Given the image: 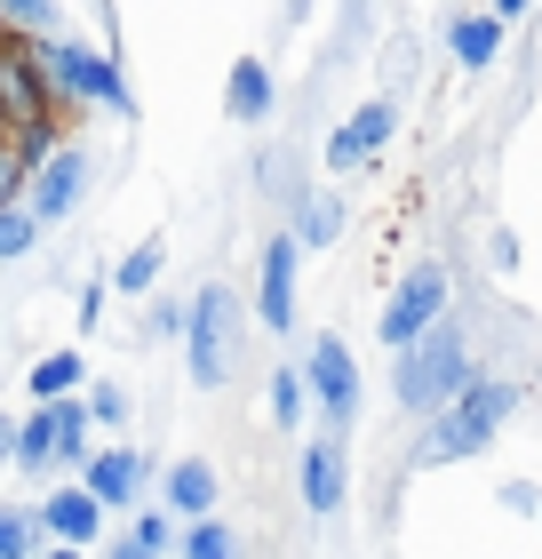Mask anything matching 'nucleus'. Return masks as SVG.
<instances>
[{
  "instance_id": "obj_2",
  "label": "nucleus",
  "mask_w": 542,
  "mask_h": 559,
  "mask_svg": "<svg viewBox=\"0 0 542 559\" xmlns=\"http://www.w3.org/2000/svg\"><path fill=\"white\" fill-rule=\"evenodd\" d=\"M510 408H519V392H510V384H479V376H471V384H462V400H447V424H438L415 455H423V464H455V455H479V448L503 431V416H510Z\"/></svg>"
},
{
  "instance_id": "obj_23",
  "label": "nucleus",
  "mask_w": 542,
  "mask_h": 559,
  "mask_svg": "<svg viewBox=\"0 0 542 559\" xmlns=\"http://www.w3.org/2000/svg\"><path fill=\"white\" fill-rule=\"evenodd\" d=\"M272 424H303V376L296 368L272 376Z\"/></svg>"
},
{
  "instance_id": "obj_33",
  "label": "nucleus",
  "mask_w": 542,
  "mask_h": 559,
  "mask_svg": "<svg viewBox=\"0 0 542 559\" xmlns=\"http://www.w3.org/2000/svg\"><path fill=\"white\" fill-rule=\"evenodd\" d=\"M0 136H9V105H0Z\"/></svg>"
},
{
  "instance_id": "obj_11",
  "label": "nucleus",
  "mask_w": 542,
  "mask_h": 559,
  "mask_svg": "<svg viewBox=\"0 0 542 559\" xmlns=\"http://www.w3.org/2000/svg\"><path fill=\"white\" fill-rule=\"evenodd\" d=\"M96 520H105V496H96V488H57L48 512H40V527L57 544H96Z\"/></svg>"
},
{
  "instance_id": "obj_30",
  "label": "nucleus",
  "mask_w": 542,
  "mask_h": 559,
  "mask_svg": "<svg viewBox=\"0 0 542 559\" xmlns=\"http://www.w3.org/2000/svg\"><path fill=\"white\" fill-rule=\"evenodd\" d=\"M16 440H24V431H16L9 416H0V455H16Z\"/></svg>"
},
{
  "instance_id": "obj_1",
  "label": "nucleus",
  "mask_w": 542,
  "mask_h": 559,
  "mask_svg": "<svg viewBox=\"0 0 542 559\" xmlns=\"http://www.w3.org/2000/svg\"><path fill=\"white\" fill-rule=\"evenodd\" d=\"M462 384H471V352H462V336L447 320H431L415 344H399V400L407 408H447V400H462Z\"/></svg>"
},
{
  "instance_id": "obj_31",
  "label": "nucleus",
  "mask_w": 542,
  "mask_h": 559,
  "mask_svg": "<svg viewBox=\"0 0 542 559\" xmlns=\"http://www.w3.org/2000/svg\"><path fill=\"white\" fill-rule=\"evenodd\" d=\"M519 9H527V0H495V16H519Z\"/></svg>"
},
{
  "instance_id": "obj_15",
  "label": "nucleus",
  "mask_w": 542,
  "mask_h": 559,
  "mask_svg": "<svg viewBox=\"0 0 542 559\" xmlns=\"http://www.w3.org/2000/svg\"><path fill=\"white\" fill-rule=\"evenodd\" d=\"M224 105H231V120H264L272 112V72L255 57H240V64H231V81H224Z\"/></svg>"
},
{
  "instance_id": "obj_5",
  "label": "nucleus",
  "mask_w": 542,
  "mask_h": 559,
  "mask_svg": "<svg viewBox=\"0 0 542 559\" xmlns=\"http://www.w3.org/2000/svg\"><path fill=\"white\" fill-rule=\"evenodd\" d=\"M40 64H48V81H57L64 96H88V105H120V112H136V96H128V81L105 64V57H88V48H72V40H48L40 48Z\"/></svg>"
},
{
  "instance_id": "obj_25",
  "label": "nucleus",
  "mask_w": 542,
  "mask_h": 559,
  "mask_svg": "<svg viewBox=\"0 0 542 559\" xmlns=\"http://www.w3.org/2000/svg\"><path fill=\"white\" fill-rule=\"evenodd\" d=\"M0 16H16L24 33H57V0H0Z\"/></svg>"
},
{
  "instance_id": "obj_27",
  "label": "nucleus",
  "mask_w": 542,
  "mask_h": 559,
  "mask_svg": "<svg viewBox=\"0 0 542 559\" xmlns=\"http://www.w3.org/2000/svg\"><path fill=\"white\" fill-rule=\"evenodd\" d=\"M0 559H33V520L24 512H0Z\"/></svg>"
},
{
  "instance_id": "obj_13",
  "label": "nucleus",
  "mask_w": 542,
  "mask_h": 559,
  "mask_svg": "<svg viewBox=\"0 0 542 559\" xmlns=\"http://www.w3.org/2000/svg\"><path fill=\"white\" fill-rule=\"evenodd\" d=\"M208 503H216V472L200 464V455H184V464L168 472V512L176 520H208Z\"/></svg>"
},
{
  "instance_id": "obj_28",
  "label": "nucleus",
  "mask_w": 542,
  "mask_h": 559,
  "mask_svg": "<svg viewBox=\"0 0 542 559\" xmlns=\"http://www.w3.org/2000/svg\"><path fill=\"white\" fill-rule=\"evenodd\" d=\"M88 408H96V424H120V416H128V392H120V384H96Z\"/></svg>"
},
{
  "instance_id": "obj_7",
  "label": "nucleus",
  "mask_w": 542,
  "mask_h": 559,
  "mask_svg": "<svg viewBox=\"0 0 542 559\" xmlns=\"http://www.w3.org/2000/svg\"><path fill=\"white\" fill-rule=\"evenodd\" d=\"M392 120H399L392 105H359V112L344 120V129L327 136V168H335V176H359V168H368L375 152H383V136H392Z\"/></svg>"
},
{
  "instance_id": "obj_19",
  "label": "nucleus",
  "mask_w": 542,
  "mask_h": 559,
  "mask_svg": "<svg viewBox=\"0 0 542 559\" xmlns=\"http://www.w3.org/2000/svg\"><path fill=\"white\" fill-rule=\"evenodd\" d=\"M184 559H240V536L224 520H192L184 527Z\"/></svg>"
},
{
  "instance_id": "obj_20",
  "label": "nucleus",
  "mask_w": 542,
  "mask_h": 559,
  "mask_svg": "<svg viewBox=\"0 0 542 559\" xmlns=\"http://www.w3.org/2000/svg\"><path fill=\"white\" fill-rule=\"evenodd\" d=\"M335 233H344V209H335V200H303V209H296V240L327 248Z\"/></svg>"
},
{
  "instance_id": "obj_3",
  "label": "nucleus",
  "mask_w": 542,
  "mask_h": 559,
  "mask_svg": "<svg viewBox=\"0 0 542 559\" xmlns=\"http://www.w3.org/2000/svg\"><path fill=\"white\" fill-rule=\"evenodd\" d=\"M0 105H9V129L24 152H48V136H57V81H48L40 57L0 48Z\"/></svg>"
},
{
  "instance_id": "obj_12",
  "label": "nucleus",
  "mask_w": 542,
  "mask_h": 559,
  "mask_svg": "<svg viewBox=\"0 0 542 559\" xmlns=\"http://www.w3.org/2000/svg\"><path fill=\"white\" fill-rule=\"evenodd\" d=\"M303 503H312V512L327 520L335 512V503H344V455H335V440H312V448H303Z\"/></svg>"
},
{
  "instance_id": "obj_18",
  "label": "nucleus",
  "mask_w": 542,
  "mask_h": 559,
  "mask_svg": "<svg viewBox=\"0 0 542 559\" xmlns=\"http://www.w3.org/2000/svg\"><path fill=\"white\" fill-rule=\"evenodd\" d=\"M16 464H24V472H48V464H57V424H48V400H40V416H24Z\"/></svg>"
},
{
  "instance_id": "obj_8",
  "label": "nucleus",
  "mask_w": 542,
  "mask_h": 559,
  "mask_svg": "<svg viewBox=\"0 0 542 559\" xmlns=\"http://www.w3.org/2000/svg\"><path fill=\"white\" fill-rule=\"evenodd\" d=\"M312 392H320L327 424H351V416H359V368H351V352L335 344V336L312 344Z\"/></svg>"
},
{
  "instance_id": "obj_9",
  "label": "nucleus",
  "mask_w": 542,
  "mask_h": 559,
  "mask_svg": "<svg viewBox=\"0 0 542 559\" xmlns=\"http://www.w3.org/2000/svg\"><path fill=\"white\" fill-rule=\"evenodd\" d=\"M255 320L288 336L296 328V233L264 248V288H255Z\"/></svg>"
},
{
  "instance_id": "obj_6",
  "label": "nucleus",
  "mask_w": 542,
  "mask_h": 559,
  "mask_svg": "<svg viewBox=\"0 0 542 559\" xmlns=\"http://www.w3.org/2000/svg\"><path fill=\"white\" fill-rule=\"evenodd\" d=\"M438 312H447V272H438V264H415V272L399 280V296L383 304V344H415Z\"/></svg>"
},
{
  "instance_id": "obj_32",
  "label": "nucleus",
  "mask_w": 542,
  "mask_h": 559,
  "mask_svg": "<svg viewBox=\"0 0 542 559\" xmlns=\"http://www.w3.org/2000/svg\"><path fill=\"white\" fill-rule=\"evenodd\" d=\"M48 559H81V551H72V544H64V551H48Z\"/></svg>"
},
{
  "instance_id": "obj_24",
  "label": "nucleus",
  "mask_w": 542,
  "mask_h": 559,
  "mask_svg": "<svg viewBox=\"0 0 542 559\" xmlns=\"http://www.w3.org/2000/svg\"><path fill=\"white\" fill-rule=\"evenodd\" d=\"M160 544H168V520L160 512H152V520H136V536H128L112 559H160Z\"/></svg>"
},
{
  "instance_id": "obj_10",
  "label": "nucleus",
  "mask_w": 542,
  "mask_h": 559,
  "mask_svg": "<svg viewBox=\"0 0 542 559\" xmlns=\"http://www.w3.org/2000/svg\"><path fill=\"white\" fill-rule=\"evenodd\" d=\"M81 185H88V160L64 144L57 160H48V168L33 176V216H40V224H57V216L72 209V200H81Z\"/></svg>"
},
{
  "instance_id": "obj_4",
  "label": "nucleus",
  "mask_w": 542,
  "mask_h": 559,
  "mask_svg": "<svg viewBox=\"0 0 542 559\" xmlns=\"http://www.w3.org/2000/svg\"><path fill=\"white\" fill-rule=\"evenodd\" d=\"M231 360H240V296L200 288V304H192V384H224Z\"/></svg>"
},
{
  "instance_id": "obj_29",
  "label": "nucleus",
  "mask_w": 542,
  "mask_h": 559,
  "mask_svg": "<svg viewBox=\"0 0 542 559\" xmlns=\"http://www.w3.org/2000/svg\"><path fill=\"white\" fill-rule=\"evenodd\" d=\"M24 160H33V152H24V144H16V152H0V200H9V192L24 185Z\"/></svg>"
},
{
  "instance_id": "obj_22",
  "label": "nucleus",
  "mask_w": 542,
  "mask_h": 559,
  "mask_svg": "<svg viewBox=\"0 0 542 559\" xmlns=\"http://www.w3.org/2000/svg\"><path fill=\"white\" fill-rule=\"evenodd\" d=\"M160 264H168V240H144V248H136V257H128V264H120V296H144V288H152V280H160Z\"/></svg>"
},
{
  "instance_id": "obj_16",
  "label": "nucleus",
  "mask_w": 542,
  "mask_h": 559,
  "mask_svg": "<svg viewBox=\"0 0 542 559\" xmlns=\"http://www.w3.org/2000/svg\"><path fill=\"white\" fill-rule=\"evenodd\" d=\"M48 424H57V464H88V424L96 408H81V400H48Z\"/></svg>"
},
{
  "instance_id": "obj_14",
  "label": "nucleus",
  "mask_w": 542,
  "mask_h": 559,
  "mask_svg": "<svg viewBox=\"0 0 542 559\" xmlns=\"http://www.w3.org/2000/svg\"><path fill=\"white\" fill-rule=\"evenodd\" d=\"M81 472H88V488L105 503H128V496H136V479H144V455L136 448H112V455H88Z\"/></svg>"
},
{
  "instance_id": "obj_21",
  "label": "nucleus",
  "mask_w": 542,
  "mask_h": 559,
  "mask_svg": "<svg viewBox=\"0 0 542 559\" xmlns=\"http://www.w3.org/2000/svg\"><path fill=\"white\" fill-rule=\"evenodd\" d=\"M72 384H81V352H57V360L33 368V400H64Z\"/></svg>"
},
{
  "instance_id": "obj_26",
  "label": "nucleus",
  "mask_w": 542,
  "mask_h": 559,
  "mask_svg": "<svg viewBox=\"0 0 542 559\" xmlns=\"http://www.w3.org/2000/svg\"><path fill=\"white\" fill-rule=\"evenodd\" d=\"M33 224H40V216H16V209H0V264L33 248Z\"/></svg>"
},
{
  "instance_id": "obj_17",
  "label": "nucleus",
  "mask_w": 542,
  "mask_h": 559,
  "mask_svg": "<svg viewBox=\"0 0 542 559\" xmlns=\"http://www.w3.org/2000/svg\"><path fill=\"white\" fill-rule=\"evenodd\" d=\"M447 40H455V57H462V64H495V48H503V16H455V24H447Z\"/></svg>"
}]
</instances>
